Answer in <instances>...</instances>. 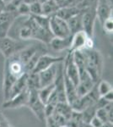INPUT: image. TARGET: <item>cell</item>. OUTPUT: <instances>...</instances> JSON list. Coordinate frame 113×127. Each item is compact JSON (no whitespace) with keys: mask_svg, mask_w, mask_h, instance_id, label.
Instances as JSON below:
<instances>
[{"mask_svg":"<svg viewBox=\"0 0 113 127\" xmlns=\"http://www.w3.org/2000/svg\"><path fill=\"white\" fill-rule=\"evenodd\" d=\"M63 73L77 87L79 81V73L76 64L73 62L72 53L68 52L67 57L63 60Z\"/></svg>","mask_w":113,"mask_h":127,"instance_id":"cell-6","label":"cell"},{"mask_svg":"<svg viewBox=\"0 0 113 127\" xmlns=\"http://www.w3.org/2000/svg\"><path fill=\"white\" fill-rule=\"evenodd\" d=\"M79 13H81V10L77 6H68V7L60 8L57 10V12L55 15L63 19L65 21H68L69 19H71L73 16L77 15Z\"/></svg>","mask_w":113,"mask_h":127,"instance_id":"cell-17","label":"cell"},{"mask_svg":"<svg viewBox=\"0 0 113 127\" xmlns=\"http://www.w3.org/2000/svg\"><path fill=\"white\" fill-rule=\"evenodd\" d=\"M96 89H97V93L100 97H104L105 95H106L108 93L112 91V86L110 82H108L107 81H99V83H97L96 86Z\"/></svg>","mask_w":113,"mask_h":127,"instance_id":"cell-24","label":"cell"},{"mask_svg":"<svg viewBox=\"0 0 113 127\" xmlns=\"http://www.w3.org/2000/svg\"><path fill=\"white\" fill-rule=\"evenodd\" d=\"M22 1H23L24 3H27V4L30 5V4H32V3L38 2V0H22Z\"/></svg>","mask_w":113,"mask_h":127,"instance_id":"cell-34","label":"cell"},{"mask_svg":"<svg viewBox=\"0 0 113 127\" xmlns=\"http://www.w3.org/2000/svg\"><path fill=\"white\" fill-rule=\"evenodd\" d=\"M30 15H42V5L39 2L34 3L30 5Z\"/></svg>","mask_w":113,"mask_h":127,"instance_id":"cell-28","label":"cell"},{"mask_svg":"<svg viewBox=\"0 0 113 127\" xmlns=\"http://www.w3.org/2000/svg\"><path fill=\"white\" fill-rule=\"evenodd\" d=\"M83 127H93L90 124H87V123H85V124L83 125Z\"/></svg>","mask_w":113,"mask_h":127,"instance_id":"cell-39","label":"cell"},{"mask_svg":"<svg viewBox=\"0 0 113 127\" xmlns=\"http://www.w3.org/2000/svg\"><path fill=\"white\" fill-rule=\"evenodd\" d=\"M59 127H68V126H59Z\"/></svg>","mask_w":113,"mask_h":127,"instance_id":"cell-41","label":"cell"},{"mask_svg":"<svg viewBox=\"0 0 113 127\" xmlns=\"http://www.w3.org/2000/svg\"><path fill=\"white\" fill-rule=\"evenodd\" d=\"M1 1H2V3H3V4H8V3H11L13 0H1Z\"/></svg>","mask_w":113,"mask_h":127,"instance_id":"cell-37","label":"cell"},{"mask_svg":"<svg viewBox=\"0 0 113 127\" xmlns=\"http://www.w3.org/2000/svg\"><path fill=\"white\" fill-rule=\"evenodd\" d=\"M29 45V41H22L9 36L0 37V52L6 59L20 52Z\"/></svg>","mask_w":113,"mask_h":127,"instance_id":"cell-2","label":"cell"},{"mask_svg":"<svg viewBox=\"0 0 113 127\" xmlns=\"http://www.w3.org/2000/svg\"><path fill=\"white\" fill-rule=\"evenodd\" d=\"M27 76H28V73H24V75H22L21 76L16 80L15 82L13 84V86L10 88L9 97H8L7 100L11 99L12 97H15L16 95L21 93L22 92L24 91L27 88Z\"/></svg>","mask_w":113,"mask_h":127,"instance_id":"cell-14","label":"cell"},{"mask_svg":"<svg viewBox=\"0 0 113 127\" xmlns=\"http://www.w3.org/2000/svg\"><path fill=\"white\" fill-rule=\"evenodd\" d=\"M95 20V8L85 9L82 11V26H83V31L90 38H92L94 36V29Z\"/></svg>","mask_w":113,"mask_h":127,"instance_id":"cell-7","label":"cell"},{"mask_svg":"<svg viewBox=\"0 0 113 127\" xmlns=\"http://www.w3.org/2000/svg\"><path fill=\"white\" fill-rule=\"evenodd\" d=\"M93 46L94 42L92 38L89 37L84 31H80L72 35L71 46L68 52L73 53L82 49H92Z\"/></svg>","mask_w":113,"mask_h":127,"instance_id":"cell-4","label":"cell"},{"mask_svg":"<svg viewBox=\"0 0 113 127\" xmlns=\"http://www.w3.org/2000/svg\"><path fill=\"white\" fill-rule=\"evenodd\" d=\"M58 64L59 63L55 64L50 66L49 68L45 69V70H42L41 72L37 73L41 87H46V86L54 83V81L57 76V69H58Z\"/></svg>","mask_w":113,"mask_h":127,"instance_id":"cell-11","label":"cell"},{"mask_svg":"<svg viewBox=\"0 0 113 127\" xmlns=\"http://www.w3.org/2000/svg\"><path fill=\"white\" fill-rule=\"evenodd\" d=\"M30 95H29V100L27 106L33 112L36 117L39 119L41 121H44L46 116H45V104L41 101L39 98L38 93L36 90H29Z\"/></svg>","mask_w":113,"mask_h":127,"instance_id":"cell-5","label":"cell"},{"mask_svg":"<svg viewBox=\"0 0 113 127\" xmlns=\"http://www.w3.org/2000/svg\"><path fill=\"white\" fill-rule=\"evenodd\" d=\"M82 0H75V3H76V6H77L78 4H79V3H80V2H81Z\"/></svg>","mask_w":113,"mask_h":127,"instance_id":"cell-40","label":"cell"},{"mask_svg":"<svg viewBox=\"0 0 113 127\" xmlns=\"http://www.w3.org/2000/svg\"><path fill=\"white\" fill-rule=\"evenodd\" d=\"M84 124L85 123H84L83 120L82 113L79 111H75V110L73 109L70 118L68 120L67 126L68 127H83Z\"/></svg>","mask_w":113,"mask_h":127,"instance_id":"cell-19","label":"cell"},{"mask_svg":"<svg viewBox=\"0 0 113 127\" xmlns=\"http://www.w3.org/2000/svg\"><path fill=\"white\" fill-rule=\"evenodd\" d=\"M111 1H112V0H111Z\"/></svg>","mask_w":113,"mask_h":127,"instance_id":"cell-43","label":"cell"},{"mask_svg":"<svg viewBox=\"0 0 113 127\" xmlns=\"http://www.w3.org/2000/svg\"><path fill=\"white\" fill-rule=\"evenodd\" d=\"M53 1H54L55 3H56L58 5L59 9L63 7V0H53Z\"/></svg>","mask_w":113,"mask_h":127,"instance_id":"cell-35","label":"cell"},{"mask_svg":"<svg viewBox=\"0 0 113 127\" xmlns=\"http://www.w3.org/2000/svg\"><path fill=\"white\" fill-rule=\"evenodd\" d=\"M63 79H64V87H65V93H66L67 103L69 105H73V103L79 98L77 93V88L72 81L69 80L63 73Z\"/></svg>","mask_w":113,"mask_h":127,"instance_id":"cell-15","label":"cell"},{"mask_svg":"<svg viewBox=\"0 0 113 127\" xmlns=\"http://www.w3.org/2000/svg\"><path fill=\"white\" fill-rule=\"evenodd\" d=\"M89 124L91 125L93 127H101L104 123L102 122L101 120H100L99 119L96 117V116H94V117H93L91 119V120H90V122L89 123Z\"/></svg>","mask_w":113,"mask_h":127,"instance_id":"cell-30","label":"cell"},{"mask_svg":"<svg viewBox=\"0 0 113 127\" xmlns=\"http://www.w3.org/2000/svg\"><path fill=\"white\" fill-rule=\"evenodd\" d=\"M102 26H103V29L106 33L109 34H112L113 32V20H112V16L110 18H108L106 21L102 24Z\"/></svg>","mask_w":113,"mask_h":127,"instance_id":"cell-29","label":"cell"},{"mask_svg":"<svg viewBox=\"0 0 113 127\" xmlns=\"http://www.w3.org/2000/svg\"><path fill=\"white\" fill-rule=\"evenodd\" d=\"M18 15H21V16H29L30 15V5L27 3H24L23 1L20 3L19 6L17 7L16 9Z\"/></svg>","mask_w":113,"mask_h":127,"instance_id":"cell-26","label":"cell"},{"mask_svg":"<svg viewBox=\"0 0 113 127\" xmlns=\"http://www.w3.org/2000/svg\"><path fill=\"white\" fill-rule=\"evenodd\" d=\"M54 88H55L54 83H52V84H51V85L46 86V87H41L37 91L39 98H40L41 101L44 104H46L47 103L50 96L52 95V92L54 91Z\"/></svg>","mask_w":113,"mask_h":127,"instance_id":"cell-21","label":"cell"},{"mask_svg":"<svg viewBox=\"0 0 113 127\" xmlns=\"http://www.w3.org/2000/svg\"><path fill=\"white\" fill-rule=\"evenodd\" d=\"M42 5V15L46 16V17H51L52 15H55L57 12V10L59 9L58 5L53 0H50V1L43 3Z\"/></svg>","mask_w":113,"mask_h":127,"instance_id":"cell-20","label":"cell"},{"mask_svg":"<svg viewBox=\"0 0 113 127\" xmlns=\"http://www.w3.org/2000/svg\"><path fill=\"white\" fill-rule=\"evenodd\" d=\"M96 84L97 83L94 82L86 72L85 74H83L82 75H80L79 84H78V86L76 87L79 97H83V96L89 93L94 87V86H95Z\"/></svg>","mask_w":113,"mask_h":127,"instance_id":"cell-12","label":"cell"},{"mask_svg":"<svg viewBox=\"0 0 113 127\" xmlns=\"http://www.w3.org/2000/svg\"><path fill=\"white\" fill-rule=\"evenodd\" d=\"M46 120V126L47 127H59L57 125V123L55 122V120H53V118L52 116H49V117H46L45 119Z\"/></svg>","mask_w":113,"mask_h":127,"instance_id":"cell-31","label":"cell"},{"mask_svg":"<svg viewBox=\"0 0 113 127\" xmlns=\"http://www.w3.org/2000/svg\"><path fill=\"white\" fill-rule=\"evenodd\" d=\"M95 116L103 123L109 122L108 113L105 108H98L95 112Z\"/></svg>","mask_w":113,"mask_h":127,"instance_id":"cell-27","label":"cell"},{"mask_svg":"<svg viewBox=\"0 0 113 127\" xmlns=\"http://www.w3.org/2000/svg\"><path fill=\"white\" fill-rule=\"evenodd\" d=\"M96 19L103 24L108 18L112 16V5L111 0H98L95 8Z\"/></svg>","mask_w":113,"mask_h":127,"instance_id":"cell-9","label":"cell"},{"mask_svg":"<svg viewBox=\"0 0 113 127\" xmlns=\"http://www.w3.org/2000/svg\"><path fill=\"white\" fill-rule=\"evenodd\" d=\"M101 127H112V123H110V122L104 123Z\"/></svg>","mask_w":113,"mask_h":127,"instance_id":"cell-36","label":"cell"},{"mask_svg":"<svg viewBox=\"0 0 113 127\" xmlns=\"http://www.w3.org/2000/svg\"><path fill=\"white\" fill-rule=\"evenodd\" d=\"M15 13L17 12L3 11L0 13V37L8 36L10 26L15 20Z\"/></svg>","mask_w":113,"mask_h":127,"instance_id":"cell-13","label":"cell"},{"mask_svg":"<svg viewBox=\"0 0 113 127\" xmlns=\"http://www.w3.org/2000/svg\"><path fill=\"white\" fill-rule=\"evenodd\" d=\"M27 88L29 90H36L38 91L41 88L40 81H39L38 74L28 73L27 76Z\"/></svg>","mask_w":113,"mask_h":127,"instance_id":"cell-23","label":"cell"},{"mask_svg":"<svg viewBox=\"0 0 113 127\" xmlns=\"http://www.w3.org/2000/svg\"><path fill=\"white\" fill-rule=\"evenodd\" d=\"M98 0H82L81 2L77 5V7L83 11L85 9H94L96 8L97 5Z\"/></svg>","mask_w":113,"mask_h":127,"instance_id":"cell-25","label":"cell"},{"mask_svg":"<svg viewBox=\"0 0 113 127\" xmlns=\"http://www.w3.org/2000/svg\"><path fill=\"white\" fill-rule=\"evenodd\" d=\"M49 29L54 37L65 38L72 35L67 21L57 17V15H52L50 17Z\"/></svg>","mask_w":113,"mask_h":127,"instance_id":"cell-3","label":"cell"},{"mask_svg":"<svg viewBox=\"0 0 113 127\" xmlns=\"http://www.w3.org/2000/svg\"><path fill=\"white\" fill-rule=\"evenodd\" d=\"M64 57H54L49 54H42L38 59L37 62H36V66L34 67L33 70L31 73H39L42 70H45L50 66L55 64L63 62L64 60Z\"/></svg>","mask_w":113,"mask_h":127,"instance_id":"cell-8","label":"cell"},{"mask_svg":"<svg viewBox=\"0 0 113 127\" xmlns=\"http://www.w3.org/2000/svg\"><path fill=\"white\" fill-rule=\"evenodd\" d=\"M85 57V71L95 83H98L103 71V58L100 53L92 49H82Z\"/></svg>","mask_w":113,"mask_h":127,"instance_id":"cell-1","label":"cell"},{"mask_svg":"<svg viewBox=\"0 0 113 127\" xmlns=\"http://www.w3.org/2000/svg\"><path fill=\"white\" fill-rule=\"evenodd\" d=\"M29 95H30V91L28 88H26L21 93L16 95L15 97H12L11 99L3 102V108H6V109H9V108H16L27 106Z\"/></svg>","mask_w":113,"mask_h":127,"instance_id":"cell-10","label":"cell"},{"mask_svg":"<svg viewBox=\"0 0 113 127\" xmlns=\"http://www.w3.org/2000/svg\"><path fill=\"white\" fill-rule=\"evenodd\" d=\"M68 28L70 30L72 35L80 31H83V26H82V11L81 13L78 14L77 15L72 17L67 21Z\"/></svg>","mask_w":113,"mask_h":127,"instance_id":"cell-18","label":"cell"},{"mask_svg":"<svg viewBox=\"0 0 113 127\" xmlns=\"http://www.w3.org/2000/svg\"><path fill=\"white\" fill-rule=\"evenodd\" d=\"M54 112L63 115V117H65L68 120L72 112H73V108L68 103H57Z\"/></svg>","mask_w":113,"mask_h":127,"instance_id":"cell-22","label":"cell"},{"mask_svg":"<svg viewBox=\"0 0 113 127\" xmlns=\"http://www.w3.org/2000/svg\"><path fill=\"white\" fill-rule=\"evenodd\" d=\"M72 42V35L65 38L53 37L50 42V46L56 51H63L70 48Z\"/></svg>","mask_w":113,"mask_h":127,"instance_id":"cell-16","label":"cell"},{"mask_svg":"<svg viewBox=\"0 0 113 127\" xmlns=\"http://www.w3.org/2000/svg\"><path fill=\"white\" fill-rule=\"evenodd\" d=\"M5 127H12V126H9V125H8V126H6Z\"/></svg>","mask_w":113,"mask_h":127,"instance_id":"cell-42","label":"cell"},{"mask_svg":"<svg viewBox=\"0 0 113 127\" xmlns=\"http://www.w3.org/2000/svg\"><path fill=\"white\" fill-rule=\"evenodd\" d=\"M104 100H106L107 103H112V100H113V92H110L108 93L106 95H105L104 97H102Z\"/></svg>","mask_w":113,"mask_h":127,"instance_id":"cell-32","label":"cell"},{"mask_svg":"<svg viewBox=\"0 0 113 127\" xmlns=\"http://www.w3.org/2000/svg\"><path fill=\"white\" fill-rule=\"evenodd\" d=\"M48 1H50V0H38L39 3H42V4H43V3H46V2H48Z\"/></svg>","mask_w":113,"mask_h":127,"instance_id":"cell-38","label":"cell"},{"mask_svg":"<svg viewBox=\"0 0 113 127\" xmlns=\"http://www.w3.org/2000/svg\"><path fill=\"white\" fill-rule=\"evenodd\" d=\"M8 125L9 124L6 121V120H4V118L0 116V127H5L6 126H8Z\"/></svg>","mask_w":113,"mask_h":127,"instance_id":"cell-33","label":"cell"}]
</instances>
